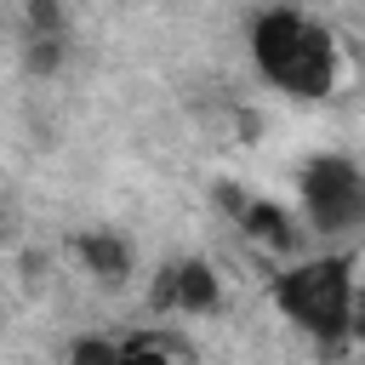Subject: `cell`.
<instances>
[{
  "mask_svg": "<svg viewBox=\"0 0 365 365\" xmlns=\"http://www.w3.org/2000/svg\"><path fill=\"white\" fill-rule=\"evenodd\" d=\"M0 228H6V205H0Z\"/></svg>",
  "mask_w": 365,
  "mask_h": 365,
  "instance_id": "cell-13",
  "label": "cell"
},
{
  "mask_svg": "<svg viewBox=\"0 0 365 365\" xmlns=\"http://www.w3.org/2000/svg\"><path fill=\"white\" fill-rule=\"evenodd\" d=\"M222 308V274L211 268V257L200 251H182V257H165L148 279V314H165V319H205Z\"/></svg>",
  "mask_w": 365,
  "mask_h": 365,
  "instance_id": "cell-4",
  "label": "cell"
},
{
  "mask_svg": "<svg viewBox=\"0 0 365 365\" xmlns=\"http://www.w3.org/2000/svg\"><path fill=\"white\" fill-rule=\"evenodd\" d=\"M348 348H365V285L354 291V314H348Z\"/></svg>",
  "mask_w": 365,
  "mask_h": 365,
  "instance_id": "cell-12",
  "label": "cell"
},
{
  "mask_svg": "<svg viewBox=\"0 0 365 365\" xmlns=\"http://www.w3.org/2000/svg\"><path fill=\"white\" fill-rule=\"evenodd\" d=\"M297 200H302V222L319 240L336 234H365V165L348 154H308L297 171Z\"/></svg>",
  "mask_w": 365,
  "mask_h": 365,
  "instance_id": "cell-3",
  "label": "cell"
},
{
  "mask_svg": "<svg viewBox=\"0 0 365 365\" xmlns=\"http://www.w3.org/2000/svg\"><path fill=\"white\" fill-rule=\"evenodd\" d=\"M245 46H251V68L262 86L297 97V103H319L336 91L342 80V46L325 23H314L302 6L291 0H274L251 17L245 29Z\"/></svg>",
  "mask_w": 365,
  "mask_h": 365,
  "instance_id": "cell-1",
  "label": "cell"
},
{
  "mask_svg": "<svg viewBox=\"0 0 365 365\" xmlns=\"http://www.w3.org/2000/svg\"><path fill=\"white\" fill-rule=\"evenodd\" d=\"M68 251H74L80 274L91 285H103V291H125L131 274H137V251H131V240L120 228H80L68 240Z\"/></svg>",
  "mask_w": 365,
  "mask_h": 365,
  "instance_id": "cell-5",
  "label": "cell"
},
{
  "mask_svg": "<svg viewBox=\"0 0 365 365\" xmlns=\"http://www.w3.org/2000/svg\"><path fill=\"white\" fill-rule=\"evenodd\" d=\"M23 34H68L63 0H23Z\"/></svg>",
  "mask_w": 365,
  "mask_h": 365,
  "instance_id": "cell-10",
  "label": "cell"
},
{
  "mask_svg": "<svg viewBox=\"0 0 365 365\" xmlns=\"http://www.w3.org/2000/svg\"><path fill=\"white\" fill-rule=\"evenodd\" d=\"M211 205H217V211L228 217V228H234V222L245 217V205H251V188H245V182H228V177H222V182H211Z\"/></svg>",
  "mask_w": 365,
  "mask_h": 365,
  "instance_id": "cell-11",
  "label": "cell"
},
{
  "mask_svg": "<svg viewBox=\"0 0 365 365\" xmlns=\"http://www.w3.org/2000/svg\"><path fill=\"white\" fill-rule=\"evenodd\" d=\"M120 365H194V348L171 331H131L120 336Z\"/></svg>",
  "mask_w": 365,
  "mask_h": 365,
  "instance_id": "cell-7",
  "label": "cell"
},
{
  "mask_svg": "<svg viewBox=\"0 0 365 365\" xmlns=\"http://www.w3.org/2000/svg\"><path fill=\"white\" fill-rule=\"evenodd\" d=\"M68 68V34H23V74L57 80Z\"/></svg>",
  "mask_w": 365,
  "mask_h": 365,
  "instance_id": "cell-8",
  "label": "cell"
},
{
  "mask_svg": "<svg viewBox=\"0 0 365 365\" xmlns=\"http://www.w3.org/2000/svg\"><path fill=\"white\" fill-rule=\"evenodd\" d=\"M354 257L348 251H319V257H291L274 279L268 297L285 314L291 331H302L325 359L348 354V314H354Z\"/></svg>",
  "mask_w": 365,
  "mask_h": 365,
  "instance_id": "cell-2",
  "label": "cell"
},
{
  "mask_svg": "<svg viewBox=\"0 0 365 365\" xmlns=\"http://www.w3.org/2000/svg\"><path fill=\"white\" fill-rule=\"evenodd\" d=\"M68 365H120V336H103V331H80L63 354Z\"/></svg>",
  "mask_w": 365,
  "mask_h": 365,
  "instance_id": "cell-9",
  "label": "cell"
},
{
  "mask_svg": "<svg viewBox=\"0 0 365 365\" xmlns=\"http://www.w3.org/2000/svg\"><path fill=\"white\" fill-rule=\"evenodd\" d=\"M257 251H268V257H297L302 251V234H308V222H302V211H291V205H279V200H268V194H251V205H245V217L234 222Z\"/></svg>",
  "mask_w": 365,
  "mask_h": 365,
  "instance_id": "cell-6",
  "label": "cell"
}]
</instances>
